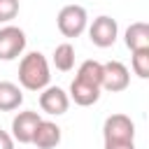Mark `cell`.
Returning a JSON list of instances; mask_svg holds the SVG:
<instances>
[{"label": "cell", "instance_id": "8992f818", "mask_svg": "<svg viewBox=\"0 0 149 149\" xmlns=\"http://www.w3.org/2000/svg\"><path fill=\"white\" fill-rule=\"evenodd\" d=\"M128 84H130V70L121 61L102 63V88L105 91L119 93V91H126Z\"/></svg>", "mask_w": 149, "mask_h": 149}, {"label": "cell", "instance_id": "7a4b0ae2", "mask_svg": "<svg viewBox=\"0 0 149 149\" xmlns=\"http://www.w3.org/2000/svg\"><path fill=\"white\" fill-rule=\"evenodd\" d=\"M56 26L63 37H79L88 26V14L81 5H65L56 16Z\"/></svg>", "mask_w": 149, "mask_h": 149}, {"label": "cell", "instance_id": "9a60e30c", "mask_svg": "<svg viewBox=\"0 0 149 149\" xmlns=\"http://www.w3.org/2000/svg\"><path fill=\"white\" fill-rule=\"evenodd\" d=\"M130 65H133V72L140 79H147L149 77V49H135V51H130Z\"/></svg>", "mask_w": 149, "mask_h": 149}, {"label": "cell", "instance_id": "7c38bea8", "mask_svg": "<svg viewBox=\"0 0 149 149\" xmlns=\"http://www.w3.org/2000/svg\"><path fill=\"white\" fill-rule=\"evenodd\" d=\"M23 105V91L14 81H0V112H14Z\"/></svg>", "mask_w": 149, "mask_h": 149}, {"label": "cell", "instance_id": "4fadbf2b", "mask_svg": "<svg viewBox=\"0 0 149 149\" xmlns=\"http://www.w3.org/2000/svg\"><path fill=\"white\" fill-rule=\"evenodd\" d=\"M51 63L56 65V70L61 72H70L74 68V47L70 42H61L56 44L54 49V56H51Z\"/></svg>", "mask_w": 149, "mask_h": 149}, {"label": "cell", "instance_id": "ba28073f", "mask_svg": "<svg viewBox=\"0 0 149 149\" xmlns=\"http://www.w3.org/2000/svg\"><path fill=\"white\" fill-rule=\"evenodd\" d=\"M42 121L40 112H33V109H26V112H19L14 119H12V137L14 142H21V144H30L33 142V135H35V128L37 123Z\"/></svg>", "mask_w": 149, "mask_h": 149}, {"label": "cell", "instance_id": "6da1fadb", "mask_svg": "<svg viewBox=\"0 0 149 149\" xmlns=\"http://www.w3.org/2000/svg\"><path fill=\"white\" fill-rule=\"evenodd\" d=\"M51 81V70H49V61L44 58V54L40 51H28L21 54L19 61V86L26 91H42L44 86H49Z\"/></svg>", "mask_w": 149, "mask_h": 149}, {"label": "cell", "instance_id": "5b68a950", "mask_svg": "<svg viewBox=\"0 0 149 149\" xmlns=\"http://www.w3.org/2000/svg\"><path fill=\"white\" fill-rule=\"evenodd\" d=\"M86 28H88V40H91L95 47H100V49L112 47V44L116 42V37H119V23H116L112 16H107V14L95 16L93 23L86 26Z\"/></svg>", "mask_w": 149, "mask_h": 149}, {"label": "cell", "instance_id": "ac0fdd59", "mask_svg": "<svg viewBox=\"0 0 149 149\" xmlns=\"http://www.w3.org/2000/svg\"><path fill=\"white\" fill-rule=\"evenodd\" d=\"M105 149H137V147L135 140H130V142H105Z\"/></svg>", "mask_w": 149, "mask_h": 149}, {"label": "cell", "instance_id": "2e32d148", "mask_svg": "<svg viewBox=\"0 0 149 149\" xmlns=\"http://www.w3.org/2000/svg\"><path fill=\"white\" fill-rule=\"evenodd\" d=\"M19 9V0H0V23H9L12 19H16Z\"/></svg>", "mask_w": 149, "mask_h": 149}, {"label": "cell", "instance_id": "5bb4252c", "mask_svg": "<svg viewBox=\"0 0 149 149\" xmlns=\"http://www.w3.org/2000/svg\"><path fill=\"white\" fill-rule=\"evenodd\" d=\"M74 77H79V79H84V81L95 84V86H100V88H102V63H100V61L88 58V61H84V63L79 65V70H77V74H74Z\"/></svg>", "mask_w": 149, "mask_h": 149}, {"label": "cell", "instance_id": "3957f363", "mask_svg": "<svg viewBox=\"0 0 149 149\" xmlns=\"http://www.w3.org/2000/svg\"><path fill=\"white\" fill-rule=\"evenodd\" d=\"M28 37L19 26L5 23L0 28V61H14L26 51Z\"/></svg>", "mask_w": 149, "mask_h": 149}, {"label": "cell", "instance_id": "52a82bcc", "mask_svg": "<svg viewBox=\"0 0 149 149\" xmlns=\"http://www.w3.org/2000/svg\"><path fill=\"white\" fill-rule=\"evenodd\" d=\"M70 107V95L61 86H44L40 91V109L49 116H61Z\"/></svg>", "mask_w": 149, "mask_h": 149}, {"label": "cell", "instance_id": "e0dca14e", "mask_svg": "<svg viewBox=\"0 0 149 149\" xmlns=\"http://www.w3.org/2000/svg\"><path fill=\"white\" fill-rule=\"evenodd\" d=\"M0 149H14V137L0 128Z\"/></svg>", "mask_w": 149, "mask_h": 149}, {"label": "cell", "instance_id": "30bf717a", "mask_svg": "<svg viewBox=\"0 0 149 149\" xmlns=\"http://www.w3.org/2000/svg\"><path fill=\"white\" fill-rule=\"evenodd\" d=\"M100 91H102L100 86L88 84V81L74 77L72 84H70L68 95H70V100H74V105H79V107H88V105H95V102L100 100Z\"/></svg>", "mask_w": 149, "mask_h": 149}, {"label": "cell", "instance_id": "8fae6325", "mask_svg": "<svg viewBox=\"0 0 149 149\" xmlns=\"http://www.w3.org/2000/svg\"><path fill=\"white\" fill-rule=\"evenodd\" d=\"M123 42L130 51L135 49H149V23L144 21H135L126 28L123 33Z\"/></svg>", "mask_w": 149, "mask_h": 149}, {"label": "cell", "instance_id": "277c9868", "mask_svg": "<svg viewBox=\"0 0 149 149\" xmlns=\"http://www.w3.org/2000/svg\"><path fill=\"white\" fill-rule=\"evenodd\" d=\"M105 142H130L135 140V123L128 114H109L102 123Z\"/></svg>", "mask_w": 149, "mask_h": 149}, {"label": "cell", "instance_id": "9c48e42d", "mask_svg": "<svg viewBox=\"0 0 149 149\" xmlns=\"http://www.w3.org/2000/svg\"><path fill=\"white\" fill-rule=\"evenodd\" d=\"M63 140V133H61V126L49 121V119H42L35 128V135H33V142L37 149H56Z\"/></svg>", "mask_w": 149, "mask_h": 149}]
</instances>
